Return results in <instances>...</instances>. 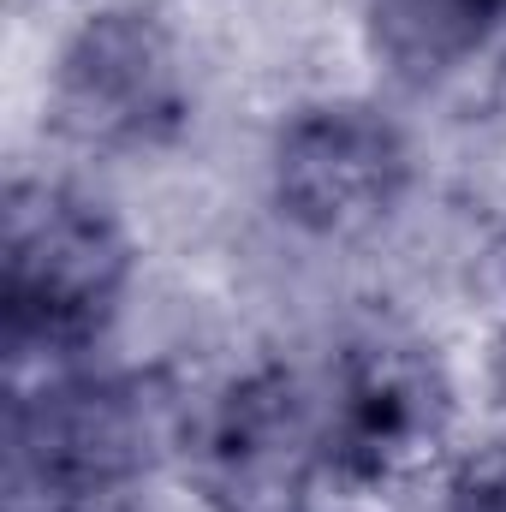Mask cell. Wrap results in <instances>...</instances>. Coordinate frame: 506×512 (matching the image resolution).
<instances>
[{
    "label": "cell",
    "mask_w": 506,
    "mask_h": 512,
    "mask_svg": "<svg viewBox=\"0 0 506 512\" xmlns=\"http://www.w3.org/2000/svg\"><path fill=\"white\" fill-rule=\"evenodd\" d=\"M137 274L126 221L66 185V179H12L0 209V328L18 364H72L120 316Z\"/></svg>",
    "instance_id": "1"
},
{
    "label": "cell",
    "mask_w": 506,
    "mask_h": 512,
    "mask_svg": "<svg viewBox=\"0 0 506 512\" xmlns=\"http://www.w3.org/2000/svg\"><path fill=\"white\" fill-rule=\"evenodd\" d=\"M179 435L155 376L60 364L12 399V501H120Z\"/></svg>",
    "instance_id": "2"
},
{
    "label": "cell",
    "mask_w": 506,
    "mask_h": 512,
    "mask_svg": "<svg viewBox=\"0 0 506 512\" xmlns=\"http://www.w3.org/2000/svg\"><path fill=\"white\" fill-rule=\"evenodd\" d=\"M316 405L328 483L352 495L423 477L453 441V376L441 352L405 328L352 334L334 352Z\"/></svg>",
    "instance_id": "3"
},
{
    "label": "cell",
    "mask_w": 506,
    "mask_h": 512,
    "mask_svg": "<svg viewBox=\"0 0 506 512\" xmlns=\"http://www.w3.org/2000/svg\"><path fill=\"white\" fill-rule=\"evenodd\" d=\"M48 120L96 155L167 149L191 120V84L173 24L149 0L90 6L48 66Z\"/></svg>",
    "instance_id": "4"
},
{
    "label": "cell",
    "mask_w": 506,
    "mask_h": 512,
    "mask_svg": "<svg viewBox=\"0 0 506 512\" xmlns=\"http://www.w3.org/2000/svg\"><path fill=\"white\" fill-rule=\"evenodd\" d=\"M185 477L209 512H310L328 483L322 405L280 364L221 382L179 435Z\"/></svg>",
    "instance_id": "5"
},
{
    "label": "cell",
    "mask_w": 506,
    "mask_h": 512,
    "mask_svg": "<svg viewBox=\"0 0 506 512\" xmlns=\"http://www.w3.org/2000/svg\"><path fill=\"white\" fill-rule=\"evenodd\" d=\"M411 191V143L364 96L292 108L268 149V197L304 239H364Z\"/></svg>",
    "instance_id": "6"
},
{
    "label": "cell",
    "mask_w": 506,
    "mask_h": 512,
    "mask_svg": "<svg viewBox=\"0 0 506 512\" xmlns=\"http://www.w3.org/2000/svg\"><path fill=\"white\" fill-rule=\"evenodd\" d=\"M506 30V0H364V42L387 78L423 90L471 66Z\"/></svg>",
    "instance_id": "7"
},
{
    "label": "cell",
    "mask_w": 506,
    "mask_h": 512,
    "mask_svg": "<svg viewBox=\"0 0 506 512\" xmlns=\"http://www.w3.org/2000/svg\"><path fill=\"white\" fill-rule=\"evenodd\" d=\"M447 512H506V441L477 447L447 477Z\"/></svg>",
    "instance_id": "8"
}]
</instances>
